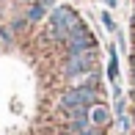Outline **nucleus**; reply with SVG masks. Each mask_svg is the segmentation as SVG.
<instances>
[{
  "label": "nucleus",
  "mask_w": 135,
  "mask_h": 135,
  "mask_svg": "<svg viewBox=\"0 0 135 135\" xmlns=\"http://www.w3.org/2000/svg\"><path fill=\"white\" fill-rule=\"evenodd\" d=\"M77 14L69 8V6H55V8L50 11V36L52 39H69V33H72V28L77 25Z\"/></svg>",
  "instance_id": "f257e3e1"
},
{
  "label": "nucleus",
  "mask_w": 135,
  "mask_h": 135,
  "mask_svg": "<svg viewBox=\"0 0 135 135\" xmlns=\"http://www.w3.org/2000/svg\"><path fill=\"white\" fill-rule=\"evenodd\" d=\"M66 50L69 55H77V52H88L94 50V39H91V30L83 25V22H77L75 28H72L69 39H66Z\"/></svg>",
  "instance_id": "f03ea898"
},
{
  "label": "nucleus",
  "mask_w": 135,
  "mask_h": 135,
  "mask_svg": "<svg viewBox=\"0 0 135 135\" xmlns=\"http://www.w3.org/2000/svg\"><path fill=\"white\" fill-rule=\"evenodd\" d=\"M97 105V94L91 88H72L61 97V108L64 110H75V108H94Z\"/></svg>",
  "instance_id": "7ed1b4c3"
},
{
  "label": "nucleus",
  "mask_w": 135,
  "mask_h": 135,
  "mask_svg": "<svg viewBox=\"0 0 135 135\" xmlns=\"http://www.w3.org/2000/svg\"><path fill=\"white\" fill-rule=\"evenodd\" d=\"M91 66H94V50L69 55V61L64 64V72L69 77H75V75H83V72H91Z\"/></svg>",
  "instance_id": "20e7f679"
},
{
  "label": "nucleus",
  "mask_w": 135,
  "mask_h": 135,
  "mask_svg": "<svg viewBox=\"0 0 135 135\" xmlns=\"http://www.w3.org/2000/svg\"><path fill=\"white\" fill-rule=\"evenodd\" d=\"M50 11H52V8H47L44 3H39V0H36V3H30V8H28V22H41Z\"/></svg>",
  "instance_id": "39448f33"
},
{
  "label": "nucleus",
  "mask_w": 135,
  "mask_h": 135,
  "mask_svg": "<svg viewBox=\"0 0 135 135\" xmlns=\"http://www.w3.org/2000/svg\"><path fill=\"white\" fill-rule=\"evenodd\" d=\"M108 121H110V110L105 105H94L91 108V124L99 127V124H108Z\"/></svg>",
  "instance_id": "423d86ee"
},
{
  "label": "nucleus",
  "mask_w": 135,
  "mask_h": 135,
  "mask_svg": "<svg viewBox=\"0 0 135 135\" xmlns=\"http://www.w3.org/2000/svg\"><path fill=\"white\" fill-rule=\"evenodd\" d=\"M108 77H110V83H116L119 80V64H116V52L110 50V64H108Z\"/></svg>",
  "instance_id": "0eeeda50"
},
{
  "label": "nucleus",
  "mask_w": 135,
  "mask_h": 135,
  "mask_svg": "<svg viewBox=\"0 0 135 135\" xmlns=\"http://www.w3.org/2000/svg\"><path fill=\"white\" fill-rule=\"evenodd\" d=\"M102 22H105V28H108V30H116V25H113V17H110L108 11H102Z\"/></svg>",
  "instance_id": "6e6552de"
},
{
  "label": "nucleus",
  "mask_w": 135,
  "mask_h": 135,
  "mask_svg": "<svg viewBox=\"0 0 135 135\" xmlns=\"http://www.w3.org/2000/svg\"><path fill=\"white\" fill-rule=\"evenodd\" d=\"M22 25H25V20H14V22H11V28H14V30H20Z\"/></svg>",
  "instance_id": "1a4fd4ad"
},
{
  "label": "nucleus",
  "mask_w": 135,
  "mask_h": 135,
  "mask_svg": "<svg viewBox=\"0 0 135 135\" xmlns=\"http://www.w3.org/2000/svg\"><path fill=\"white\" fill-rule=\"evenodd\" d=\"M39 3H44V6H47V8H55V6H52V3H55V0H39Z\"/></svg>",
  "instance_id": "9d476101"
},
{
  "label": "nucleus",
  "mask_w": 135,
  "mask_h": 135,
  "mask_svg": "<svg viewBox=\"0 0 135 135\" xmlns=\"http://www.w3.org/2000/svg\"><path fill=\"white\" fill-rule=\"evenodd\" d=\"M25 3H36V0H25Z\"/></svg>",
  "instance_id": "9b49d317"
},
{
  "label": "nucleus",
  "mask_w": 135,
  "mask_h": 135,
  "mask_svg": "<svg viewBox=\"0 0 135 135\" xmlns=\"http://www.w3.org/2000/svg\"><path fill=\"white\" fill-rule=\"evenodd\" d=\"M132 69H135V58H132Z\"/></svg>",
  "instance_id": "f8f14e48"
}]
</instances>
